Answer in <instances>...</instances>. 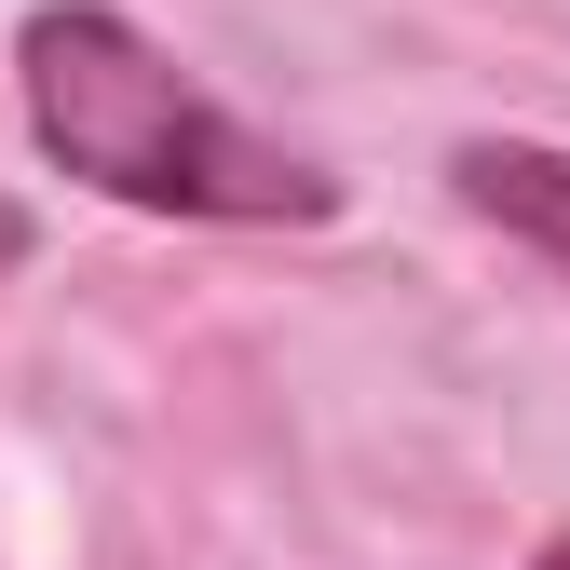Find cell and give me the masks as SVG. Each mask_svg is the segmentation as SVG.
Here are the masks:
<instances>
[{"label":"cell","instance_id":"cell-1","mask_svg":"<svg viewBox=\"0 0 570 570\" xmlns=\"http://www.w3.org/2000/svg\"><path fill=\"white\" fill-rule=\"evenodd\" d=\"M14 96H28L41 164L82 177L96 204L190 218V232H313V218H340V177L313 150H285L245 109H218L109 0H41L14 28Z\"/></svg>","mask_w":570,"mask_h":570},{"label":"cell","instance_id":"cell-2","mask_svg":"<svg viewBox=\"0 0 570 570\" xmlns=\"http://www.w3.org/2000/svg\"><path fill=\"white\" fill-rule=\"evenodd\" d=\"M449 190H462L503 245H530V258L570 285V150H543V136H462V150H449Z\"/></svg>","mask_w":570,"mask_h":570},{"label":"cell","instance_id":"cell-3","mask_svg":"<svg viewBox=\"0 0 570 570\" xmlns=\"http://www.w3.org/2000/svg\"><path fill=\"white\" fill-rule=\"evenodd\" d=\"M530 570H570V530H557V543H543V557H530Z\"/></svg>","mask_w":570,"mask_h":570}]
</instances>
